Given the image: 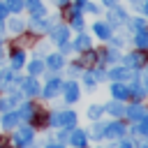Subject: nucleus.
Returning a JSON list of instances; mask_svg holds the SVG:
<instances>
[{
	"label": "nucleus",
	"mask_w": 148,
	"mask_h": 148,
	"mask_svg": "<svg viewBox=\"0 0 148 148\" xmlns=\"http://www.w3.org/2000/svg\"><path fill=\"white\" fill-rule=\"evenodd\" d=\"M16 113H18V118L30 120V118H35V106H32V104H23V106H21V111H16Z\"/></svg>",
	"instance_id": "22"
},
{
	"label": "nucleus",
	"mask_w": 148,
	"mask_h": 148,
	"mask_svg": "<svg viewBox=\"0 0 148 148\" xmlns=\"http://www.w3.org/2000/svg\"><path fill=\"white\" fill-rule=\"evenodd\" d=\"M83 2H86V0H79V5H83Z\"/></svg>",
	"instance_id": "49"
},
{
	"label": "nucleus",
	"mask_w": 148,
	"mask_h": 148,
	"mask_svg": "<svg viewBox=\"0 0 148 148\" xmlns=\"http://www.w3.org/2000/svg\"><path fill=\"white\" fill-rule=\"evenodd\" d=\"M143 12H146V16H148V2H146V7H143Z\"/></svg>",
	"instance_id": "47"
},
{
	"label": "nucleus",
	"mask_w": 148,
	"mask_h": 148,
	"mask_svg": "<svg viewBox=\"0 0 148 148\" xmlns=\"http://www.w3.org/2000/svg\"><path fill=\"white\" fill-rule=\"evenodd\" d=\"M83 7H86V12H90V14H99V7H97V5H90V2H83Z\"/></svg>",
	"instance_id": "34"
},
{
	"label": "nucleus",
	"mask_w": 148,
	"mask_h": 148,
	"mask_svg": "<svg viewBox=\"0 0 148 148\" xmlns=\"http://www.w3.org/2000/svg\"><path fill=\"white\" fill-rule=\"evenodd\" d=\"M99 136H104V125H95L92 130V139H99Z\"/></svg>",
	"instance_id": "33"
},
{
	"label": "nucleus",
	"mask_w": 148,
	"mask_h": 148,
	"mask_svg": "<svg viewBox=\"0 0 148 148\" xmlns=\"http://www.w3.org/2000/svg\"><path fill=\"white\" fill-rule=\"evenodd\" d=\"M95 60H97V53L86 49V53H83L81 60H79V67H90V65H95Z\"/></svg>",
	"instance_id": "13"
},
{
	"label": "nucleus",
	"mask_w": 148,
	"mask_h": 148,
	"mask_svg": "<svg viewBox=\"0 0 148 148\" xmlns=\"http://www.w3.org/2000/svg\"><path fill=\"white\" fill-rule=\"evenodd\" d=\"M42 69H44V62H42V60H32V62L28 65V72H30L32 76H37Z\"/></svg>",
	"instance_id": "29"
},
{
	"label": "nucleus",
	"mask_w": 148,
	"mask_h": 148,
	"mask_svg": "<svg viewBox=\"0 0 148 148\" xmlns=\"http://www.w3.org/2000/svg\"><path fill=\"white\" fill-rule=\"evenodd\" d=\"M104 76H106V74H104L102 69H95V81H99V79H104Z\"/></svg>",
	"instance_id": "39"
},
{
	"label": "nucleus",
	"mask_w": 148,
	"mask_h": 148,
	"mask_svg": "<svg viewBox=\"0 0 148 148\" xmlns=\"http://www.w3.org/2000/svg\"><path fill=\"white\" fill-rule=\"evenodd\" d=\"M99 113H102L99 106H90V109H88V118H99Z\"/></svg>",
	"instance_id": "32"
},
{
	"label": "nucleus",
	"mask_w": 148,
	"mask_h": 148,
	"mask_svg": "<svg viewBox=\"0 0 148 148\" xmlns=\"http://www.w3.org/2000/svg\"><path fill=\"white\" fill-rule=\"evenodd\" d=\"M120 148H132V141H127V139H123V141H120Z\"/></svg>",
	"instance_id": "40"
},
{
	"label": "nucleus",
	"mask_w": 148,
	"mask_h": 148,
	"mask_svg": "<svg viewBox=\"0 0 148 148\" xmlns=\"http://www.w3.org/2000/svg\"><path fill=\"white\" fill-rule=\"evenodd\" d=\"M127 95H132L134 99H143V95H146V90H143L141 86H136V83H134V86H130V88H127Z\"/></svg>",
	"instance_id": "27"
},
{
	"label": "nucleus",
	"mask_w": 148,
	"mask_h": 148,
	"mask_svg": "<svg viewBox=\"0 0 148 148\" xmlns=\"http://www.w3.org/2000/svg\"><path fill=\"white\" fill-rule=\"evenodd\" d=\"M23 62H25L23 51H14V53H12V67H14V69H18V67H23Z\"/></svg>",
	"instance_id": "24"
},
{
	"label": "nucleus",
	"mask_w": 148,
	"mask_h": 148,
	"mask_svg": "<svg viewBox=\"0 0 148 148\" xmlns=\"http://www.w3.org/2000/svg\"><path fill=\"white\" fill-rule=\"evenodd\" d=\"M5 14H7V7H5V5H0V18H5Z\"/></svg>",
	"instance_id": "42"
},
{
	"label": "nucleus",
	"mask_w": 148,
	"mask_h": 148,
	"mask_svg": "<svg viewBox=\"0 0 148 148\" xmlns=\"http://www.w3.org/2000/svg\"><path fill=\"white\" fill-rule=\"evenodd\" d=\"M46 148H62V146H60V143H49Z\"/></svg>",
	"instance_id": "44"
},
{
	"label": "nucleus",
	"mask_w": 148,
	"mask_h": 148,
	"mask_svg": "<svg viewBox=\"0 0 148 148\" xmlns=\"http://www.w3.org/2000/svg\"><path fill=\"white\" fill-rule=\"evenodd\" d=\"M18 97H21V92H14L12 97L0 99V111H9V109H14V106L18 104Z\"/></svg>",
	"instance_id": "10"
},
{
	"label": "nucleus",
	"mask_w": 148,
	"mask_h": 148,
	"mask_svg": "<svg viewBox=\"0 0 148 148\" xmlns=\"http://www.w3.org/2000/svg\"><path fill=\"white\" fill-rule=\"evenodd\" d=\"M134 132H141V134H148V116L143 113L139 118V127H134Z\"/></svg>",
	"instance_id": "30"
},
{
	"label": "nucleus",
	"mask_w": 148,
	"mask_h": 148,
	"mask_svg": "<svg viewBox=\"0 0 148 148\" xmlns=\"http://www.w3.org/2000/svg\"><path fill=\"white\" fill-rule=\"evenodd\" d=\"M72 25H74L76 30H81V28H83V21H81V18L76 16V18H72Z\"/></svg>",
	"instance_id": "37"
},
{
	"label": "nucleus",
	"mask_w": 148,
	"mask_h": 148,
	"mask_svg": "<svg viewBox=\"0 0 148 148\" xmlns=\"http://www.w3.org/2000/svg\"><path fill=\"white\" fill-rule=\"evenodd\" d=\"M125 125L123 123H109V125H104V136H111V139H120V136H125Z\"/></svg>",
	"instance_id": "3"
},
{
	"label": "nucleus",
	"mask_w": 148,
	"mask_h": 148,
	"mask_svg": "<svg viewBox=\"0 0 148 148\" xmlns=\"http://www.w3.org/2000/svg\"><path fill=\"white\" fill-rule=\"evenodd\" d=\"M28 5V9L32 12V16H44V5L39 0H23Z\"/></svg>",
	"instance_id": "14"
},
{
	"label": "nucleus",
	"mask_w": 148,
	"mask_h": 148,
	"mask_svg": "<svg viewBox=\"0 0 148 148\" xmlns=\"http://www.w3.org/2000/svg\"><path fill=\"white\" fill-rule=\"evenodd\" d=\"M32 127H18L16 132H14V143L21 148V146H28L30 141H32Z\"/></svg>",
	"instance_id": "2"
},
{
	"label": "nucleus",
	"mask_w": 148,
	"mask_h": 148,
	"mask_svg": "<svg viewBox=\"0 0 148 148\" xmlns=\"http://www.w3.org/2000/svg\"><path fill=\"white\" fill-rule=\"evenodd\" d=\"M86 86H88V88L95 86V76H92V74H86Z\"/></svg>",
	"instance_id": "38"
},
{
	"label": "nucleus",
	"mask_w": 148,
	"mask_h": 148,
	"mask_svg": "<svg viewBox=\"0 0 148 148\" xmlns=\"http://www.w3.org/2000/svg\"><path fill=\"white\" fill-rule=\"evenodd\" d=\"M2 28H5V25H2V18H0V32H2Z\"/></svg>",
	"instance_id": "48"
},
{
	"label": "nucleus",
	"mask_w": 148,
	"mask_h": 148,
	"mask_svg": "<svg viewBox=\"0 0 148 148\" xmlns=\"http://www.w3.org/2000/svg\"><path fill=\"white\" fill-rule=\"evenodd\" d=\"M9 28H12L14 32H21V30H23V23H21V18H12V21H9Z\"/></svg>",
	"instance_id": "31"
},
{
	"label": "nucleus",
	"mask_w": 148,
	"mask_h": 148,
	"mask_svg": "<svg viewBox=\"0 0 148 148\" xmlns=\"http://www.w3.org/2000/svg\"><path fill=\"white\" fill-rule=\"evenodd\" d=\"M60 88H62V83H60V79H51V81L46 83V88H44V95H46V97H56Z\"/></svg>",
	"instance_id": "9"
},
{
	"label": "nucleus",
	"mask_w": 148,
	"mask_h": 148,
	"mask_svg": "<svg viewBox=\"0 0 148 148\" xmlns=\"http://www.w3.org/2000/svg\"><path fill=\"white\" fill-rule=\"evenodd\" d=\"M92 30H95V35L102 37V39H109V37H111V28H109L106 23H95Z\"/></svg>",
	"instance_id": "16"
},
{
	"label": "nucleus",
	"mask_w": 148,
	"mask_h": 148,
	"mask_svg": "<svg viewBox=\"0 0 148 148\" xmlns=\"http://www.w3.org/2000/svg\"><path fill=\"white\" fill-rule=\"evenodd\" d=\"M134 42H136L139 49H148V32H146V30H139L136 37H134Z\"/></svg>",
	"instance_id": "25"
},
{
	"label": "nucleus",
	"mask_w": 148,
	"mask_h": 148,
	"mask_svg": "<svg viewBox=\"0 0 148 148\" xmlns=\"http://www.w3.org/2000/svg\"><path fill=\"white\" fill-rule=\"evenodd\" d=\"M67 2H69V0H56V5H58V7H67Z\"/></svg>",
	"instance_id": "43"
},
{
	"label": "nucleus",
	"mask_w": 148,
	"mask_h": 148,
	"mask_svg": "<svg viewBox=\"0 0 148 148\" xmlns=\"http://www.w3.org/2000/svg\"><path fill=\"white\" fill-rule=\"evenodd\" d=\"M67 37H69V30H67L65 25H53V28H51V39H53L56 44H65Z\"/></svg>",
	"instance_id": "4"
},
{
	"label": "nucleus",
	"mask_w": 148,
	"mask_h": 148,
	"mask_svg": "<svg viewBox=\"0 0 148 148\" xmlns=\"http://www.w3.org/2000/svg\"><path fill=\"white\" fill-rule=\"evenodd\" d=\"M125 12L120 9V7H111L109 9V25H123L125 23Z\"/></svg>",
	"instance_id": "5"
},
{
	"label": "nucleus",
	"mask_w": 148,
	"mask_h": 148,
	"mask_svg": "<svg viewBox=\"0 0 148 148\" xmlns=\"http://www.w3.org/2000/svg\"><path fill=\"white\" fill-rule=\"evenodd\" d=\"M69 141H72L74 148H83V146H86V134H83L81 130H74V132L69 134Z\"/></svg>",
	"instance_id": "11"
},
{
	"label": "nucleus",
	"mask_w": 148,
	"mask_h": 148,
	"mask_svg": "<svg viewBox=\"0 0 148 148\" xmlns=\"http://www.w3.org/2000/svg\"><path fill=\"white\" fill-rule=\"evenodd\" d=\"M143 67H146V72H148V62H146V65H143Z\"/></svg>",
	"instance_id": "50"
},
{
	"label": "nucleus",
	"mask_w": 148,
	"mask_h": 148,
	"mask_svg": "<svg viewBox=\"0 0 148 148\" xmlns=\"http://www.w3.org/2000/svg\"><path fill=\"white\" fill-rule=\"evenodd\" d=\"M143 90H146V92H148V76H146V79H143Z\"/></svg>",
	"instance_id": "45"
},
{
	"label": "nucleus",
	"mask_w": 148,
	"mask_h": 148,
	"mask_svg": "<svg viewBox=\"0 0 148 148\" xmlns=\"http://www.w3.org/2000/svg\"><path fill=\"white\" fill-rule=\"evenodd\" d=\"M49 120H51V125H65V127H69V125L76 123V116H74V111H60V113H51Z\"/></svg>",
	"instance_id": "1"
},
{
	"label": "nucleus",
	"mask_w": 148,
	"mask_h": 148,
	"mask_svg": "<svg viewBox=\"0 0 148 148\" xmlns=\"http://www.w3.org/2000/svg\"><path fill=\"white\" fill-rule=\"evenodd\" d=\"M62 90H65V99H67V102H76V99H79V86H76L74 81H67V83L62 86Z\"/></svg>",
	"instance_id": "8"
},
{
	"label": "nucleus",
	"mask_w": 148,
	"mask_h": 148,
	"mask_svg": "<svg viewBox=\"0 0 148 148\" xmlns=\"http://www.w3.org/2000/svg\"><path fill=\"white\" fill-rule=\"evenodd\" d=\"M16 125H18V113H7V116L2 118V127L12 130V127H16Z\"/></svg>",
	"instance_id": "23"
},
{
	"label": "nucleus",
	"mask_w": 148,
	"mask_h": 148,
	"mask_svg": "<svg viewBox=\"0 0 148 148\" xmlns=\"http://www.w3.org/2000/svg\"><path fill=\"white\" fill-rule=\"evenodd\" d=\"M62 62H65V60H62V56H60V53H51V56L46 58V65H49L51 69H60V67H62Z\"/></svg>",
	"instance_id": "18"
},
{
	"label": "nucleus",
	"mask_w": 148,
	"mask_h": 148,
	"mask_svg": "<svg viewBox=\"0 0 148 148\" xmlns=\"http://www.w3.org/2000/svg\"><path fill=\"white\" fill-rule=\"evenodd\" d=\"M67 16H69V18H76V16H79V9H76V7H69V9H67Z\"/></svg>",
	"instance_id": "36"
},
{
	"label": "nucleus",
	"mask_w": 148,
	"mask_h": 148,
	"mask_svg": "<svg viewBox=\"0 0 148 148\" xmlns=\"http://www.w3.org/2000/svg\"><path fill=\"white\" fill-rule=\"evenodd\" d=\"M32 28H35L37 32H44V30H49V28H51V23H49V18H42V16H32Z\"/></svg>",
	"instance_id": "15"
},
{
	"label": "nucleus",
	"mask_w": 148,
	"mask_h": 148,
	"mask_svg": "<svg viewBox=\"0 0 148 148\" xmlns=\"http://www.w3.org/2000/svg\"><path fill=\"white\" fill-rule=\"evenodd\" d=\"M125 113H127V118H130V120H139L146 111H143L139 104H132V106H127V109H125Z\"/></svg>",
	"instance_id": "17"
},
{
	"label": "nucleus",
	"mask_w": 148,
	"mask_h": 148,
	"mask_svg": "<svg viewBox=\"0 0 148 148\" xmlns=\"http://www.w3.org/2000/svg\"><path fill=\"white\" fill-rule=\"evenodd\" d=\"M104 2H106V5H113V2H116V0H104Z\"/></svg>",
	"instance_id": "46"
},
{
	"label": "nucleus",
	"mask_w": 148,
	"mask_h": 148,
	"mask_svg": "<svg viewBox=\"0 0 148 148\" xmlns=\"http://www.w3.org/2000/svg\"><path fill=\"white\" fill-rule=\"evenodd\" d=\"M23 5H25L23 0H7V2H5L7 12H14V14H18V12L23 9Z\"/></svg>",
	"instance_id": "26"
},
{
	"label": "nucleus",
	"mask_w": 148,
	"mask_h": 148,
	"mask_svg": "<svg viewBox=\"0 0 148 148\" xmlns=\"http://www.w3.org/2000/svg\"><path fill=\"white\" fill-rule=\"evenodd\" d=\"M130 30H134V32L146 30V18H132L130 21Z\"/></svg>",
	"instance_id": "28"
},
{
	"label": "nucleus",
	"mask_w": 148,
	"mask_h": 148,
	"mask_svg": "<svg viewBox=\"0 0 148 148\" xmlns=\"http://www.w3.org/2000/svg\"><path fill=\"white\" fill-rule=\"evenodd\" d=\"M116 58H118V53H116V51H104V60H106V62H113Z\"/></svg>",
	"instance_id": "35"
},
{
	"label": "nucleus",
	"mask_w": 148,
	"mask_h": 148,
	"mask_svg": "<svg viewBox=\"0 0 148 148\" xmlns=\"http://www.w3.org/2000/svg\"><path fill=\"white\" fill-rule=\"evenodd\" d=\"M72 49H74V51H86V49H90V37H88V35H79L76 42L72 44Z\"/></svg>",
	"instance_id": "12"
},
{
	"label": "nucleus",
	"mask_w": 148,
	"mask_h": 148,
	"mask_svg": "<svg viewBox=\"0 0 148 148\" xmlns=\"http://www.w3.org/2000/svg\"><path fill=\"white\" fill-rule=\"evenodd\" d=\"M0 56H2V44H0Z\"/></svg>",
	"instance_id": "51"
},
{
	"label": "nucleus",
	"mask_w": 148,
	"mask_h": 148,
	"mask_svg": "<svg viewBox=\"0 0 148 148\" xmlns=\"http://www.w3.org/2000/svg\"><path fill=\"white\" fill-rule=\"evenodd\" d=\"M125 65H127V67H143V65H146V56H143L141 51H134V53L125 56Z\"/></svg>",
	"instance_id": "6"
},
{
	"label": "nucleus",
	"mask_w": 148,
	"mask_h": 148,
	"mask_svg": "<svg viewBox=\"0 0 148 148\" xmlns=\"http://www.w3.org/2000/svg\"><path fill=\"white\" fill-rule=\"evenodd\" d=\"M109 76H111L113 81H123V79H127V76H130V69H125V67H113Z\"/></svg>",
	"instance_id": "19"
},
{
	"label": "nucleus",
	"mask_w": 148,
	"mask_h": 148,
	"mask_svg": "<svg viewBox=\"0 0 148 148\" xmlns=\"http://www.w3.org/2000/svg\"><path fill=\"white\" fill-rule=\"evenodd\" d=\"M21 90H23L25 95H37V92H39V83H37V79H35V76L23 79V81H21Z\"/></svg>",
	"instance_id": "7"
},
{
	"label": "nucleus",
	"mask_w": 148,
	"mask_h": 148,
	"mask_svg": "<svg viewBox=\"0 0 148 148\" xmlns=\"http://www.w3.org/2000/svg\"><path fill=\"white\" fill-rule=\"evenodd\" d=\"M106 111H109L111 116H123V113H125V106L120 104V99H116V102H109Z\"/></svg>",
	"instance_id": "21"
},
{
	"label": "nucleus",
	"mask_w": 148,
	"mask_h": 148,
	"mask_svg": "<svg viewBox=\"0 0 148 148\" xmlns=\"http://www.w3.org/2000/svg\"><path fill=\"white\" fill-rule=\"evenodd\" d=\"M111 95H113L116 99H125V97H127V88H125L123 83H113V86H111Z\"/></svg>",
	"instance_id": "20"
},
{
	"label": "nucleus",
	"mask_w": 148,
	"mask_h": 148,
	"mask_svg": "<svg viewBox=\"0 0 148 148\" xmlns=\"http://www.w3.org/2000/svg\"><path fill=\"white\" fill-rule=\"evenodd\" d=\"M139 148H148V139H139Z\"/></svg>",
	"instance_id": "41"
}]
</instances>
